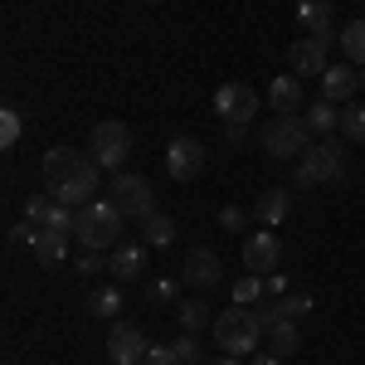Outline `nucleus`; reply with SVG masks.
<instances>
[{"label":"nucleus","instance_id":"obj_1","mask_svg":"<svg viewBox=\"0 0 365 365\" xmlns=\"http://www.w3.org/2000/svg\"><path fill=\"white\" fill-rule=\"evenodd\" d=\"M346 175H351V161H346V151H341L336 137H317L297 156V166H292V185H346Z\"/></svg>","mask_w":365,"mask_h":365},{"label":"nucleus","instance_id":"obj_2","mask_svg":"<svg viewBox=\"0 0 365 365\" xmlns=\"http://www.w3.org/2000/svg\"><path fill=\"white\" fill-rule=\"evenodd\" d=\"M122 220H127V215L117 210L113 200H93V205H83V210L73 215V239L93 253H113L117 239H122Z\"/></svg>","mask_w":365,"mask_h":365},{"label":"nucleus","instance_id":"obj_3","mask_svg":"<svg viewBox=\"0 0 365 365\" xmlns=\"http://www.w3.org/2000/svg\"><path fill=\"white\" fill-rule=\"evenodd\" d=\"M215 346H220V356H239V361H249L253 351L263 346V327H258V317H253V307H225L220 317H215Z\"/></svg>","mask_w":365,"mask_h":365},{"label":"nucleus","instance_id":"obj_4","mask_svg":"<svg viewBox=\"0 0 365 365\" xmlns=\"http://www.w3.org/2000/svg\"><path fill=\"white\" fill-rule=\"evenodd\" d=\"M312 127H307V117L302 113H292V117H273V122H263V132H258V146L273 156V161H292V156H302L312 146Z\"/></svg>","mask_w":365,"mask_h":365},{"label":"nucleus","instance_id":"obj_5","mask_svg":"<svg viewBox=\"0 0 365 365\" xmlns=\"http://www.w3.org/2000/svg\"><path fill=\"white\" fill-rule=\"evenodd\" d=\"M98 185H103V166H98V161L83 151L73 166L63 170V180H58L49 195H54L58 205H68V210H83V205H93V200H98Z\"/></svg>","mask_w":365,"mask_h":365},{"label":"nucleus","instance_id":"obj_6","mask_svg":"<svg viewBox=\"0 0 365 365\" xmlns=\"http://www.w3.org/2000/svg\"><path fill=\"white\" fill-rule=\"evenodd\" d=\"M108 200H113L127 220H146V215H156V190H151V180L137 175V170H117L113 180H108Z\"/></svg>","mask_w":365,"mask_h":365},{"label":"nucleus","instance_id":"obj_7","mask_svg":"<svg viewBox=\"0 0 365 365\" xmlns=\"http://www.w3.org/2000/svg\"><path fill=\"white\" fill-rule=\"evenodd\" d=\"M88 156L108 170V175H117V170L127 166V156H132V132H127V122H98L93 137H88Z\"/></svg>","mask_w":365,"mask_h":365},{"label":"nucleus","instance_id":"obj_8","mask_svg":"<svg viewBox=\"0 0 365 365\" xmlns=\"http://www.w3.org/2000/svg\"><path fill=\"white\" fill-rule=\"evenodd\" d=\"M258 108H263V98H258L249 83H220V93H215L220 122H244V127H249L253 117H258Z\"/></svg>","mask_w":365,"mask_h":365},{"label":"nucleus","instance_id":"obj_9","mask_svg":"<svg viewBox=\"0 0 365 365\" xmlns=\"http://www.w3.org/2000/svg\"><path fill=\"white\" fill-rule=\"evenodd\" d=\"M180 282L195 287V292H215V287L225 282V263H220V253H215V249H190V253H185V263H180Z\"/></svg>","mask_w":365,"mask_h":365},{"label":"nucleus","instance_id":"obj_10","mask_svg":"<svg viewBox=\"0 0 365 365\" xmlns=\"http://www.w3.org/2000/svg\"><path fill=\"white\" fill-rule=\"evenodd\" d=\"M297 10V25L307 29L317 44H341V29H336V10H331V0H297L292 5Z\"/></svg>","mask_w":365,"mask_h":365},{"label":"nucleus","instance_id":"obj_11","mask_svg":"<svg viewBox=\"0 0 365 365\" xmlns=\"http://www.w3.org/2000/svg\"><path fill=\"white\" fill-rule=\"evenodd\" d=\"M278 263H282V239L273 229H258V234L244 239V268L249 273L268 278V273H278Z\"/></svg>","mask_w":365,"mask_h":365},{"label":"nucleus","instance_id":"obj_12","mask_svg":"<svg viewBox=\"0 0 365 365\" xmlns=\"http://www.w3.org/2000/svg\"><path fill=\"white\" fill-rule=\"evenodd\" d=\"M146 331H141L137 322H117L113 331H108V361L113 365H141L146 361Z\"/></svg>","mask_w":365,"mask_h":365},{"label":"nucleus","instance_id":"obj_13","mask_svg":"<svg viewBox=\"0 0 365 365\" xmlns=\"http://www.w3.org/2000/svg\"><path fill=\"white\" fill-rule=\"evenodd\" d=\"M73 215L78 210L58 205L54 195H29L25 200V225H34V229H63V234H73Z\"/></svg>","mask_w":365,"mask_h":365},{"label":"nucleus","instance_id":"obj_14","mask_svg":"<svg viewBox=\"0 0 365 365\" xmlns=\"http://www.w3.org/2000/svg\"><path fill=\"white\" fill-rule=\"evenodd\" d=\"M205 170V146L195 137H175L166 146V175L170 180H195Z\"/></svg>","mask_w":365,"mask_h":365},{"label":"nucleus","instance_id":"obj_15","mask_svg":"<svg viewBox=\"0 0 365 365\" xmlns=\"http://www.w3.org/2000/svg\"><path fill=\"white\" fill-rule=\"evenodd\" d=\"M287 68L297 73V78H322L331 63H327V44H317V39H297L292 49H287Z\"/></svg>","mask_w":365,"mask_h":365},{"label":"nucleus","instance_id":"obj_16","mask_svg":"<svg viewBox=\"0 0 365 365\" xmlns=\"http://www.w3.org/2000/svg\"><path fill=\"white\" fill-rule=\"evenodd\" d=\"M268 108L278 117H292L297 108H307V98H302V78L297 73H278L273 83H268Z\"/></svg>","mask_w":365,"mask_h":365},{"label":"nucleus","instance_id":"obj_17","mask_svg":"<svg viewBox=\"0 0 365 365\" xmlns=\"http://www.w3.org/2000/svg\"><path fill=\"white\" fill-rule=\"evenodd\" d=\"M29 253L49 268V263H63L68 258V234L63 229H34L29 225Z\"/></svg>","mask_w":365,"mask_h":365},{"label":"nucleus","instance_id":"obj_18","mask_svg":"<svg viewBox=\"0 0 365 365\" xmlns=\"http://www.w3.org/2000/svg\"><path fill=\"white\" fill-rule=\"evenodd\" d=\"M287 215H292V195H287L282 185H268L263 195L253 200V220H258L263 229H268V225H282Z\"/></svg>","mask_w":365,"mask_h":365},{"label":"nucleus","instance_id":"obj_19","mask_svg":"<svg viewBox=\"0 0 365 365\" xmlns=\"http://www.w3.org/2000/svg\"><path fill=\"white\" fill-rule=\"evenodd\" d=\"M141 263H146V244H117V249L108 253V273H113L117 282L141 278Z\"/></svg>","mask_w":365,"mask_h":365},{"label":"nucleus","instance_id":"obj_20","mask_svg":"<svg viewBox=\"0 0 365 365\" xmlns=\"http://www.w3.org/2000/svg\"><path fill=\"white\" fill-rule=\"evenodd\" d=\"M356 93H361V73H356V68H336V63H331V68L322 73V98H331V103H351Z\"/></svg>","mask_w":365,"mask_h":365},{"label":"nucleus","instance_id":"obj_21","mask_svg":"<svg viewBox=\"0 0 365 365\" xmlns=\"http://www.w3.org/2000/svg\"><path fill=\"white\" fill-rule=\"evenodd\" d=\"M302 117H307L312 137H331V132L341 127V103H331V98H312Z\"/></svg>","mask_w":365,"mask_h":365},{"label":"nucleus","instance_id":"obj_22","mask_svg":"<svg viewBox=\"0 0 365 365\" xmlns=\"http://www.w3.org/2000/svg\"><path fill=\"white\" fill-rule=\"evenodd\" d=\"M141 244H146V249H170V244H175V220L161 215V210L146 215V220H141Z\"/></svg>","mask_w":365,"mask_h":365},{"label":"nucleus","instance_id":"obj_23","mask_svg":"<svg viewBox=\"0 0 365 365\" xmlns=\"http://www.w3.org/2000/svg\"><path fill=\"white\" fill-rule=\"evenodd\" d=\"M268 351H273V356H282V361H287V356H297V351H302V327H297V322L273 327V331H268Z\"/></svg>","mask_w":365,"mask_h":365},{"label":"nucleus","instance_id":"obj_24","mask_svg":"<svg viewBox=\"0 0 365 365\" xmlns=\"http://www.w3.org/2000/svg\"><path fill=\"white\" fill-rule=\"evenodd\" d=\"M175 317H180V331H205V327H215V312H210V302H200V297L180 302Z\"/></svg>","mask_w":365,"mask_h":365},{"label":"nucleus","instance_id":"obj_25","mask_svg":"<svg viewBox=\"0 0 365 365\" xmlns=\"http://www.w3.org/2000/svg\"><path fill=\"white\" fill-rule=\"evenodd\" d=\"M341 54L365 68V20H346L341 25Z\"/></svg>","mask_w":365,"mask_h":365},{"label":"nucleus","instance_id":"obj_26","mask_svg":"<svg viewBox=\"0 0 365 365\" xmlns=\"http://www.w3.org/2000/svg\"><path fill=\"white\" fill-rule=\"evenodd\" d=\"M78 156H83V151H73V146H54V151H49V156H44V185H49V190H54L58 180H63V170L73 166V161H78Z\"/></svg>","mask_w":365,"mask_h":365},{"label":"nucleus","instance_id":"obj_27","mask_svg":"<svg viewBox=\"0 0 365 365\" xmlns=\"http://www.w3.org/2000/svg\"><path fill=\"white\" fill-rule=\"evenodd\" d=\"M346 141H356V146H365V108L361 103H341V127H336Z\"/></svg>","mask_w":365,"mask_h":365},{"label":"nucleus","instance_id":"obj_28","mask_svg":"<svg viewBox=\"0 0 365 365\" xmlns=\"http://www.w3.org/2000/svg\"><path fill=\"white\" fill-rule=\"evenodd\" d=\"M229 297H234V307H253L258 297H268V287H263V278H258V273H244V278L229 287Z\"/></svg>","mask_w":365,"mask_h":365},{"label":"nucleus","instance_id":"obj_29","mask_svg":"<svg viewBox=\"0 0 365 365\" xmlns=\"http://www.w3.org/2000/svg\"><path fill=\"white\" fill-rule=\"evenodd\" d=\"M88 312H93L98 322H113L117 312H122V292H117V287H98V292L88 297Z\"/></svg>","mask_w":365,"mask_h":365},{"label":"nucleus","instance_id":"obj_30","mask_svg":"<svg viewBox=\"0 0 365 365\" xmlns=\"http://www.w3.org/2000/svg\"><path fill=\"white\" fill-rule=\"evenodd\" d=\"M20 137H25V117L15 113V108H5L0 113V146L10 151V146H20Z\"/></svg>","mask_w":365,"mask_h":365},{"label":"nucleus","instance_id":"obj_31","mask_svg":"<svg viewBox=\"0 0 365 365\" xmlns=\"http://www.w3.org/2000/svg\"><path fill=\"white\" fill-rule=\"evenodd\" d=\"M278 312L287 317V322H302V317L312 312V297L307 292H287V297H278Z\"/></svg>","mask_w":365,"mask_h":365},{"label":"nucleus","instance_id":"obj_32","mask_svg":"<svg viewBox=\"0 0 365 365\" xmlns=\"http://www.w3.org/2000/svg\"><path fill=\"white\" fill-rule=\"evenodd\" d=\"M175 292H180V278H156L151 287H146V302L166 307V302H175Z\"/></svg>","mask_w":365,"mask_h":365},{"label":"nucleus","instance_id":"obj_33","mask_svg":"<svg viewBox=\"0 0 365 365\" xmlns=\"http://www.w3.org/2000/svg\"><path fill=\"white\" fill-rule=\"evenodd\" d=\"M175 356H180L185 365H200V361H205V346L195 341V331H185V336L175 341Z\"/></svg>","mask_w":365,"mask_h":365},{"label":"nucleus","instance_id":"obj_34","mask_svg":"<svg viewBox=\"0 0 365 365\" xmlns=\"http://www.w3.org/2000/svg\"><path fill=\"white\" fill-rule=\"evenodd\" d=\"M73 263H78V273H83V278H98V273L108 268V258H103V253H93V249H83Z\"/></svg>","mask_w":365,"mask_h":365},{"label":"nucleus","instance_id":"obj_35","mask_svg":"<svg viewBox=\"0 0 365 365\" xmlns=\"http://www.w3.org/2000/svg\"><path fill=\"white\" fill-rule=\"evenodd\" d=\"M253 317H258V327H263V336H268L273 327H282V322H287V317L278 312V302H263V307H253Z\"/></svg>","mask_w":365,"mask_h":365},{"label":"nucleus","instance_id":"obj_36","mask_svg":"<svg viewBox=\"0 0 365 365\" xmlns=\"http://www.w3.org/2000/svg\"><path fill=\"white\" fill-rule=\"evenodd\" d=\"M141 365H185V361L175 356V346H151V351H146V361H141Z\"/></svg>","mask_w":365,"mask_h":365},{"label":"nucleus","instance_id":"obj_37","mask_svg":"<svg viewBox=\"0 0 365 365\" xmlns=\"http://www.w3.org/2000/svg\"><path fill=\"white\" fill-rule=\"evenodd\" d=\"M220 225H225V234H239V229H244V210H239V205H225V210H220Z\"/></svg>","mask_w":365,"mask_h":365},{"label":"nucleus","instance_id":"obj_38","mask_svg":"<svg viewBox=\"0 0 365 365\" xmlns=\"http://www.w3.org/2000/svg\"><path fill=\"white\" fill-rule=\"evenodd\" d=\"M225 141L229 146H249V127L244 122H225Z\"/></svg>","mask_w":365,"mask_h":365},{"label":"nucleus","instance_id":"obj_39","mask_svg":"<svg viewBox=\"0 0 365 365\" xmlns=\"http://www.w3.org/2000/svg\"><path fill=\"white\" fill-rule=\"evenodd\" d=\"M263 287H268V297H287V278H282V273H268Z\"/></svg>","mask_w":365,"mask_h":365},{"label":"nucleus","instance_id":"obj_40","mask_svg":"<svg viewBox=\"0 0 365 365\" xmlns=\"http://www.w3.org/2000/svg\"><path fill=\"white\" fill-rule=\"evenodd\" d=\"M244 365H282V356H273V351H253Z\"/></svg>","mask_w":365,"mask_h":365},{"label":"nucleus","instance_id":"obj_41","mask_svg":"<svg viewBox=\"0 0 365 365\" xmlns=\"http://www.w3.org/2000/svg\"><path fill=\"white\" fill-rule=\"evenodd\" d=\"M215 365H244V361H239V356H220Z\"/></svg>","mask_w":365,"mask_h":365},{"label":"nucleus","instance_id":"obj_42","mask_svg":"<svg viewBox=\"0 0 365 365\" xmlns=\"http://www.w3.org/2000/svg\"><path fill=\"white\" fill-rule=\"evenodd\" d=\"M361 93H365V68H361Z\"/></svg>","mask_w":365,"mask_h":365},{"label":"nucleus","instance_id":"obj_43","mask_svg":"<svg viewBox=\"0 0 365 365\" xmlns=\"http://www.w3.org/2000/svg\"><path fill=\"white\" fill-rule=\"evenodd\" d=\"M146 5H156V0H146Z\"/></svg>","mask_w":365,"mask_h":365}]
</instances>
